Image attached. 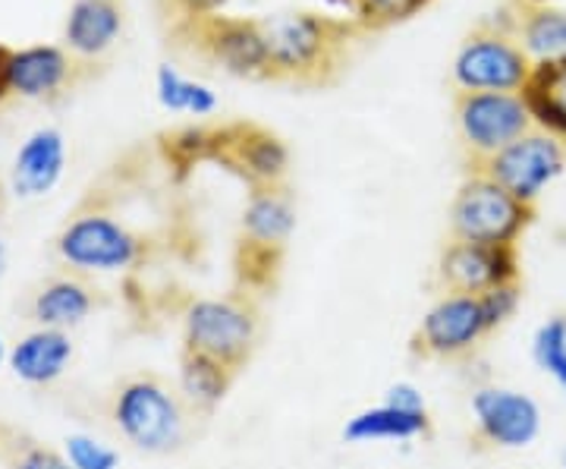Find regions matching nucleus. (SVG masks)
Returning a JSON list of instances; mask_svg holds the SVG:
<instances>
[{"label": "nucleus", "mask_w": 566, "mask_h": 469, "mask_svg": "<svg viewBox=\"0 0 566 469\" xmlns=\"http://www.w3.org/2000/svg\"><path fill=\"white\" fill-rule=\"evenodd\" d=\"M70 363H73V337L70 331H54V327L29 331L10 347V356H7L10 372L22 385H32V388L54 385L70 368Z\"/></svg>", "instance_id": "17"}, {"label": "nucleus", "mask_w": 566, "mask_h": 469, "mask_svg": "<svg viewBox=\"0 0 566 469\" xmlns=\"http://www.w3.org/2000/svg\"><path fill=\"white\" fill-rule=\"evenodd\" d=\"M259 344V312L245 293L202 296L182 312V350L221 359L223 366L240 368L249 363Z\"/></svg>", "instance_id": "6"}, {"label": "nucleus", "mask_w": 566, "mask_h": 469, "mask_svg": "<svg viewBox=\"0 0 566 469\" xmlns=\"http://www.w3.org/2000/svg\"><path fill=\"white\" fill-rule=\"evenodd\" d=\"M0 205H3V192H0Z\"/></svg>", "instance_id": "38"}, {"label": "nucleus", "mask_w": 566, "mask_h": 469, "mask_svg": "<svg viewBox=\"0 0 566 469\" xmlns=\"http://www.w3.org/2000/svg\"><path fill=\"white\" fill-rule=\"evenodd\" d=\"M233 378H237V368L223 366L221 359L182 350L180 372H177V394L189 409L211 413V409L221 407L223 397L230 394Z\"/></svg>", "instance_id": "23"}, {"label": "nucleus", "mask_w": 566, "mask_h": 469, "mask_svg": "<svg viewBox=\"0 0 566 469\" xmlns=\"http://www.w3.org/2000/svg\"><path fill=\"white\" fill-rule=\"evenodd\" d=\"M535 221V205L520 202L491 177L469 170L450 205V240L485 246H520Z\"/></svg>", "instance_id": "5"}, {"label": "nucleus", "mask_w": 566, "mask_h": 469, "mask_svg": "<svg viewBox=\"0 0 566 469\" xmlns=\"http://www.w3.org/2000/svg\"><path fill=\"white\" fill-rule=\"evenodd\" d=\"M158 102L174 114H192V117H211L218 111V98L208 85L186 80L167 63L158 70Z\"/></svg>", "instance_id": "26"}, {"label": "nucleus", "mask_w": 566, "mask_h": 469, "mask_svg": "<svg viewBox=\"0 0 566 469\" xmlns=\"http://www.w3.org/2000/svg\"><path fill=\"white\" fill-rule=\"evenodd\" d=\"M532 58L510 35L497 13L482 17L453 58V82L465 92H520L532 73Z\"/></svg>", "instance_id": "7"}, {"label": "nucleus", "mask_w": 566, "mask_h": 469, "mask_svg": "<svg viewBox=\"0 0 566 469\" xmlns=\"http://www.w3.org/2000/svg\"><path fill=\"white\" fill-rule=\"evenodd\" d=\"M123 29V10L117 0H76L66 13L63 39L66 48L82 58H102Z\"/></svg>", "instance_id": "19"}, {"label": "nucleus", "mask_w": 566, "mask_h": 469, "mask_svg": "<svg viewBox=\"0 0 566 469\" xmlns=\"http://www.w3.org/2000/svg\"><path fill=\"white\" fill-rule=\"evenodd\" d=\"M479 303H482L488 334H494V331H501L510 319H516V312L523 306V284L513 281V284L494 286V290H488V293L479 296Z\"/></svg>", "instance_id": "30"}, {"label": "nucleus", "mask_w": 566, "mask_h": 469, "mask_svg": "<svg viewBox=\"0 0 566 469\" xmlns=\"http://www.w3.org/2000/svg\"><path fill=\"white\" fill-rule=\"evenodd\" d=\"M469 409H472L475 441L488 448H528L542 431V409L523 390L501 388V385L475 388Z\"/></svg>", "instance_id": "12"}, {"label": "nucleus", "mask_w": 566, "mask_h": 469, "mask_svg": "<svg viewBox=\"0 0 566 469\" xmlns=\"http://www.w3.org/2000/svg\"><path fill=\"white\" fill-rule=\"evenodd\" d=\"M453 123L469 164L504 152L506 145L535 129L520 92H453Z\"/></svg>", "instance_id": "8"}, {"label": "nucleus", "mask_w": 566, "mask_h": 469, "mask_svg": "<svg viewBox=\"0 0 566 469\" xmlns=\"http://www.w3.org/2000/svg\"><path fill=\"white\" fill-rule=\"evenodd\" d=\"M469 170L491 177L520 202L535 205L547 186L566 170V143L535 126L516 143L506 145L504 152L491 155L485 161L469 164Z\"/></svg>", "instance_id": "9"}, {"label": "nucleus", "mask_w": 566, "mask_h": 469, "mask_svg": "<svg viewBox=\"0 0 566 469\" xmlns=\"http://www.w3.org/2000/svg\"><path fill=\"white\" fill-rule=\"evenodd\" d=\"M170 48L227 76L268 82V44L259 20L208 13L164 32Z\"/></svg>", "instance_id": "2"}, {"label": "nucleus", "mask_w": 566, "mask_h": 469, "mask_svg": "<svg viewBox=\"0 0 566 469\" xmlns=\"http://www.w3.org/2000/svg\"><path fill=\"white\" fill-rule=\"evenodd\" d=\"M431 435V416L424 413H409L390 404L368 407L346 419L344 441L349 445H375V441H416Z\"/></svg>", "instance_id": "22"}, {"label": "nucleus", "mask_w": 566, "mask_h": 469, "mask_svg": "<svg viewBox=\"0 0 566 469\" xmlns=\"http://www.w3.org/2000/svg\"><path fill=\"white\" fill-rule=\"evenodd\" d=\"M54 252L73 274H120L145 262L148 240L107 208H82L63 225Z\"/></svg>", "instance_id": "4"}, {"label": "nucleus", "mask_w": 566, "mask_h": 469, "mask_svg": "<svg viewBox=\"0 0 566 469\" xmlns=\"http://www.w3.org/2000/svg\"><path fill=\"white\" fill-rule=\"evenodd\" d=\"M7 356H10V350H7L3 337H0V368H3V363H7Z\"/></svg>", "instance_id": "36"}, {"label": "nucleus", "mask_w": 566, "mask_h": 469, "mask_svg": "<svg viewBox=\"0 0 566 469\" xmlns=\"http://www.w3.org/2000/svg\"><path fill=\"white\" fill-rule=\"evenodd\" d=\"M177 390L155 375L126 378L114 400L111 419L123 438L142 454H170L182 448L189 435V413Z\"/></svg>", "instance_id": "3"}, {"label": "nucleus", "mask_w": 566, "mask_h": 469, "mask_svg": "<svg viewBox=\"0 0 566 469\" xmlns=\"http://www.w3.org/2000/svg\"><path fill=\"white\" fill-rule=\"evenodd\" d=\"M211 164L240 177L249 189L283 186L290 170V148L277 133L252 121H233L214 126Z\"/></svg>", "instance_id": "10"}, {"label": "nucleus", "mask_w": 566, "mask_h": 469, "mask_svg": "<svg viewBox=\"0 0 566 469\" xmlns=\"http://www.w3.org/2000/svg\"><path fill=\"white\" fill-rule=\"evenodd\" d=\"M564 467H566V450H564Z\"/></svg>", "instance_id": "39"}, {"label": "nucleus", "mask_w": 566, "mask_h": 469, "mask_svg": "<svg viewBox=\"0 0 566 469\" xmlns=\"http://www.w3.org/2000/svg\"><path fill=\"white\" fill-rule=\"evenodd\" d=\"M331 3L344 7L349 20L363 29V35H378V32H387L400 22L412 20L431 0H331Z\"/></svg>", "instance_id": "25"}, {"label": "nucleus", "mask_w": 566, "mask_h": 469, "mask_svg": "<svg viewBox=\"0 0 566 469\" xmlns=\"http://www.w3.org/2000/svg\"><path fill=\"white\" fill-rule=\"evenodd\" d=\"M488 337L482 303L472 293H441L416 327L412 347L428 359H460Z\"/></svg>", "instance_id": "11"}, {"label": "nucleus", "mask_w": 566, "mask_h": 469, "mask_svg": "<svg viewBox=\"0 0 566 469\" xmlns=\"http://www.w3.org/2000/svg\"><path fill=\"white\" fill-rule=\"evenodd\" d=\"M13 469H73L70 460L51 448H41V445H25L13 460Z\"/></svg>", "instance_id": "32"}, {"label": "nucleus", "mask_w": 566, "mask_h": 469, "mask_svg": "<svg viewBox=\"0 0 566 469\" xmlns=\"http://www.w3.org/2000/svg\"><path fill=\"white\" fill-rule=\"evenodd\" d=\"M296 230V202L286 186H259L249 189L240 218V240L245 243L286 249Z\"/></svg>", "instance_id": "18"}, {"label": "nucleus", "mask_w": 566, "mask_h": 469, "mask_svg": "<svg viewBox=\"0 0 566 469\" xmlns=\"http://www.w3.org/2000/svg\"><path fill=\"white\" fill-rule=\"evenodd\" d=\"M283 252H286V249H271V246L245 243V240H240V243H237V259H233L240 290H243V293H268L271 286L277 284V274H281L283 265Z\"/></svg>", "instance_id": "27"}, {"label": "nucleus", "mask_w": 566, "mask_h": 469, "mask_svg": "<svg viewBox=\"0 0 566 469\" xmlns=\"http://www.w3.org/2000/svg\"><path fill=\"white\" fill-rule=\"evenodd\" d=\"M85 66L88 61L54 44H32V48L13 51L7 63L10 95L32 98V102H54L85 76Z\"/></svg>", "instance_id": "14"}, {"label": "nucleus", "mask_w": 566, "mask_h": 469, "mask_svg": "<svg viewBox=\"0 0 566 469\" xmlns=\"http://www.w3.org/2000/svg\"><path fill=\"white\" fill-rule=\"evenodd\" d=\"M95 309V290L80 274H61L39 286L32 296V319L39 327L73 331L80 327Z\"/></svg>", "instance_id": "21"}, {"label": "nucleus", "mask_w": 566, "mask_h": 469, "mask_svg": "<svg viewBox=\"0 0 566 469\" xmlns=\"http://www.w3.org/2000/svg\"><path fill=\"white\" fill-rule=\"evenodd\" d=\"M63 457L70 460L73 469H120L117 450L92 435H82V431L63 438Z\"/></svg>", "instance_id": "29"}, {"label": "nucleus", "mask_w": 566, "mask_h": 469, "mask_svg": "<svg viewBox=\"0 0 566 469\" xmlns=\"http://www.w3.org/2000/svg\"><path fill=\"white\" fill-rule=\"evenodd\" d=\"M63 164H66L63 133L54 126H41L20 145L10 170V186L20 199H41L61 184Z\"/></svg>", "instance_id": "15"}, {"label": "nucleus", "mask_w": 566, "mask_h": 469, "mask_svg": "<svg viewBox=\"0 0 566 469\" xmlns=\"http://www.w3.org/2000/svg\"><path fill=\"white\" fill-rule=\"evenodd\" d=\"M3 271H7V246L0 240V278H3Z\"/></svg>", "instance_id": "35"}, {"label": "nucleus", "mask_w": 566, "mask_h": 469, "mask_svg": "<svg viewBox=\"0 0 566 469\" xmlns=\"http://www.w3.org/2000/svg\"><path fill=\"white\" fill-rule=\"evenodd\" d=\"M438 278L447 293L482 296L501 284L520 281V246H485L450 240L441 249Z\"/></svg>", "instance_id": "13"}, {"label": "nucleus", "mask_w": 566, "mask_h": 469, "mask_svg": "<svg viewBox=\"0 0 566 469\" xmlns=\"http://www.w3.org/2000/svg\"><path fill=\"white\" fill-rule=\"evenodd\" d=\"M532 359L566 394V315H554L538 325L532 337Z\"/></svg>", "instance_id": "28"}, {"label": "nucleus", "mask_w": 566, "mask_h": 469, "mask_svg": "<svg viewBox=\"0 0 566 469\" xmlns=\"http://www.w3.org/2000/svg\"><path fill=\"white\" fill-rule=\"evenodd\" d=\"M259 25L268 44V82L296 88L337 85L353 61V48L365 39L353 20L318 10L274 13Z\"/></svg>", "instance_id": "1"}, {"label": "nucleus", "mask_w": 566, "mask_h": 469, "mask_svg": "<svg viewBox=\"0 0 566 469\" xmlns=\"http://www.w3.org/2000/svg\"><path fill=\"white\" fill-rule=\"evenodd\" d=\"M223 3L227 0H155L164 32L180 25V22L199 20V17H208V13H221Z\"/></svg>", "instance_id": "31"}, {"label": "nucleus", "mask_w": 566, "mask_h": 469, "mask_svg": "<svg viewBox=\"0 0 566 469\" xmlns=\"http://www.w3.org/2000/svg\"><path fill=\"white\" fill-rule=\"evenodd\" d=\"M10 54H13V48L0 44V102L10 95V82H7V63H10Z\"/></svg>", "instance_id": "34"}, {"label": "nucleus", "mask_w": 566, "mask_h": 469, "mask_svg": "<svg viewBox=\"0 0 566 469\" xmlns=\"http://www.w3.org/2000/svg\"><path fill=\"white\" fill-rule=\"evenodd\" d=\"M520 95L535 126L566 143V54L532 63V73Z\"/></svg>", "instance_id": "20"}, {"label": "nucleus", "mask_w": 566, "mask_h": 469, "mask_svg": "<svg viewBox=\"0 0 566 469\" xmlns=\"http://www.w3.org/2000/svg\"><path fill=\"white\" fill-rule=\"evenodd\" d=\"M211 148H214V126H180L158 139L164 164L177 180H186L196 164L211 161Z\"/></svg>", "instance_id": "24"}, {"label": "nucleus", "mask_w": 566, "mask_h": 469, "mask_svg": "<svg viewBox=\"0 0 566 469\" xmlns=\"http://www.w3.org/2000/svg\"><path fill=\"white\" fill-rule=\"evenodd\" d=\"M385 404L397 409H409V413H424L428 404H424V394L416 385H409V382H397V385H390L385 394Z\"/></svg>", "instance_id": "33"}, {"label": "nucleus", "mask_w": 566, "mask_h": 469, "mask_svg": "<svg viewBox=\"0 0 566 469\" xmlns=\"http://www.w3.org/2000/svg\"><path fill=\"white\" fill-rule=\"evenodd\" d=\"M528 3H554V0H528Z\"/></svg>", "instance_id": "37"}, {"label": "nucleus", "mask_w": 566, "mask_h": 469, "mask_svg": "<svg viewBox=\"0 0 566 469\" xmlns=\"http://www.w3.org/2000/svg\"><path fill=\"white\" fill-rule=\"evenodd\" d=\"M497 17L532 61H551L566 54V10H557L554 3L506 0Z\"/></svg>", "instance_id": "16"}]
</instances>
